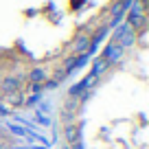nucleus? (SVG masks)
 <instances>
[{"instance_id": "1", "label": "nucleus", "mask_w": 149, "mask_h": 149, "mask_svg": "<svg viewBox=\"0 0 149 149\" xmlns=\"http://www.w3.org/2000/svg\"><path fill=\"white\" fill-rule=\"evenodd\" d=\"M130 0H0V114L40 99L94 51Z\"/></svg>"}, {"instance_id": "2", "label": "nucleus", "mask_w": 149, "mask_h": 149, "mask_svg": "<svg viewBox=\"0 0 149 149\" xmlns=\"http://www.w3.org/2000/svg\"><path fill=\"white\" fill-rule=\"evenodd\" d=\"M145 18L130 24L61 107L64 149H147Z\"/></svg>"}]
</instances>
